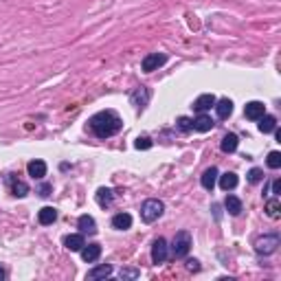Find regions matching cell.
Returning <instances> with one entry per match:
<instances>
[{"label":"cell","mask_w":281,"mask_h":281,"mask_svg":"<svg viewBox=\"0 0 281 281\" xmlns=\"http://www.w3.org/2000/svg\"><path fill=\"white\" fill-rule=\"evenodd\" d=\"M77 226H79L81 233H88V235H95L97 233V222H95L93 216H81L77 220Z\"/></svg>","instance_id":"obj_24"},{"label":"cell","mask_w":281,"mask_h":281,"mask_svg":"<svg viewBox=\"0 0 281 281\" xmlns=\"http://www.w3.org/2000/svg\"><path fill=\"white\" fill-rule=\"evenodd\" d=\"M216 112H218V119H222V121H226L228 116L233 114V101L228 99V97H222V99H218L216 101Z\"/></svg>","instance_id":"obj_12"},{"label":"cell","mask_w":281,"mask_h":281,"mask_svg":"<svg viewBox=\"0 0 281 281\" xmlns=\"http://www.w3.org/2000/svg\"><path fill=\"white\" fill-rule=\"evenodd\" d=\"M224 207H226V211L231 213L233 218H237L239 213L244 211V207H242V200H239L237 196H231V193H228V196H226V200H224Z\"/></svg>","instance_id":"obj_19"},{"label":"cell","mask_w":281,"mask_h":281,"mask_svg":"<svg viewBox=\"0 0 281 281\" xmlns=\"http://www.w3.org/2000/svg\"><path fill=\"white\" fill-rule=\"evenodd\" d=\"M270 193H273V196H279V193H281V180H279V178L273 182V187H270Z\"/></svg>","instance_id":"obj_33"},{"label":"cell","mask_w":281,"mask_h":281,"mask_svg":"<svg viewBox=\"0 0 281 281\" xmlns=\"http://www.w3.org/2000/svg\"><path fill=\"white\" fill-rule=\"evenodd\" d=\"M275 127H277V119L273 114H264L259 119V132L262 134H270V132H275Z\"/></svg>","instance_id":"obj_25"},{"label":"cell","mask_w":281,"mask_h":281,"mask_svg":"<svg viewBox=\"0 0 281 281\" xmlns=\"http://www.w3.org/2000/svg\"><path fill=\"white\" fill-rule=\"evenodd\" d=\"M169 259V246H167L165 237H156L152 244V262L154 264H165Z\"/></svg>","instance_id":"obj_6"},{"label":"cell","mask_w":281,"mask_h":281,"mask_svg":"<svg viewBox=\"0 0 281 281\" xmlns=\"http://www.w3.org/2000/svg\"><path fill=\"white\" fill-rule=\"evenodd\" d=\"M163 213H165V202L158 200V198H150V200H145L141 204V220L145 224L156 222Z\"/></svg>","instance_id":"obj_3"},{"label":"cell","mask_w":281,"mask_h":281,"mask_svg":"<svg viewBox=\"0 0 281 281\" xmlns=\"http://www.w3.org/2000/svg\"><path fill=\"white\" fill-rule=\"evenodd\" d=\"M88 127L93 130L97 139H110V136H114L123 127V121H121V116L114 110H101L90 116Z\"/></svg>","instance_id":"obj_1"},{"label":"cell","mask_w":281,"mask_h":281,"mask_svg":"<svg viewBox=\"0 0 281 281\" xmlns=\"http://www.w3.org/2000/svg\"><path fill=\"white\" fill-rule=\"evenodd\" d=\"M237 182H239V178H237V173H233V171H226L220 176V187H222V191H233V189L237 187Z\"/></svg>","instance_id":"obj_22"},{"label":"cell","mask_w":281,"mask_h":281,"mask_svg":"<svg viewBox=\"0 0 281 281\" xmlns=\"http://www.w3.org/2000/svg\"><path fill=\"white\" fill-rule=\"evenodd\" d=\"M264 114H266V106L262 101H248V104L244 106V116L250 121H259Z\"/></svg>","instance_id":"obj_8"},{"label":"cell","mask_w":281,"mask_h":281,"mask_svg":"<svg viewBox=\"0 0 281 281\" xmlns=\"http://www.w3.org/2000/svg\"><path fill=\"white\" fill-rule=\"evenodd\" d=\"M281 246V235L279 233H268L255 239V253L257 255H273Z\"/></svg>","instance_id":"obj_4"},{"label":"cell","mask_w":281,"mask_h":281,"mask_svg":"<svg viewBox=\"0 0 281 281\" xmlns=\"http://www.w3.org/2000/svg\"><path fill=\"white\" fill-rule=\"evenodd\" d=\"M216 101H218V99H216V95L207 93V95H200V97H198V99L193 101L191 108L196 110L198 114H202V112H209V110H211L213 106H216Z\"/></svg>","instance_id":"obj_9"},{"label":"cell","mask_w":281,"mask_h":281,"mask_svg":"<svg viewBox=\"0 0 281 281\" xmlns=\"http://www.w3.org/2000/svg\"><path fill=\"white\" fill-rule=\"evenodd\" d=\"M40 196H42V198L51 196V185H42V187H40Z\"/></svg>","instance_id":"obj_34"},{"label":"cell","mask_w":281,"mask_h":281,"mask_svg":"<svg viewBox=\"0 0 281 281\" xmlns=\"http://www.w3.org/2000/svg\"><path fill=\"white\" fill-rule=\"evenodd\" d=\"M167 64V55L165 53H150L143 57L141 62V68L145 70V73H154V70H158L161 66Z\"/></svg>","instance_id":"obj_7"},{"label":"cell","mask_w":281,"mask_h":281,"mask_svg":"<svg viewBox=\"0 0 281 281\" xmlns=\"http://www.w3.org/2000/svg\"><path fill=\"white\" fill-rule=\"evenodd\" d=\"M112 273H114V268H112L110 264H101V266H95V268H90V270H88V275H86V279H88V281L108 279Z\"/></svg>","instance_id":"obj_10"},{"label":"cell","mask_w":281,"mask_h":281,"mask_svg":"<svg viewBox=\"0 0 281 281\" xmlns=\"http://www.w3.org/2000/svg\"><path fill=\"white\" fill-rule=\"evenodd\" d=\"M119 277L123 279V281L125 279H139L141 277V270L139 268H121L119 270Z\"/></svg>","instance_id":"obj_29"},{"label":"cell","mask_w":281,"mask_h":281,"mask_svg":"<svg viewBox=\"0 0 281 281\" xmlns=\"http://www.w3.org/2000/svg\"><path fill=\"white\" fill-rule=\"evenodd\" d=\"M218 176H220V171H218V167H209L207 171L200 176V185L207 189V191H213V187H216V182H218Z\"/></svg>","instance_id":"obj_14"},{"label":"cell","mask_w":281,"mask_h":281,"mask_svg":"<svg viewBox=\"0 0 281 281\" xmlns=\"http://www.w3.org/2000/svg\"><path fill=\"white\" fill-rule=\"evenodd\" d=\"M191 246H193L191 233H189V231H178L176 235H173V239H171L169 253H171V257L182 259V257H187V255H189V250H191Z\"/></svg>","instance_id":"obj_2"},{"label":"cell","mask_w":281,"mask_h":281,"mask_svg":"<svg viewBox=\"0 0 281 281\" xmlns=\"http://www.w3.org/2000/svg\"><path fill=\"white\" fill-rule=\"evenodd\" d=\"M187 270L198 273V270H200V262H198V259H187Z\"/></svg>","instance_id":"obj_32"},{"label":"cell","mask_w":281,"mask_h":281,"mask_svg":"<svg viewBox=\"0 0 281 281\" xmlns=\"http://www.w3.org/2000/svg\"><path fill=\"white\" fill-rule=\"evenodd\" d=\"M55 220H57V211H55L53 207H44L38 211V222L42 224V226H49V224H53Z\"/></svg>","instance_id":"obj_20"},{"label":"cell","mask_w":281,"mask_h":281,"mask_svg":"<svg viewBox=\"0 0 281 281\" xmlns=\"http://www.w3.org/2000/svg\"><path fill=\"white\" fill-rule=\"evenodd\" d=\"M264 180V171L259 169V167H253V169L248 171V182H253V185H257V182Z\"/></svg>","instance_id":"obj_30"},{"label":"cell","mask_w":281,"mask_h":281,"mask_svg":"<svg viewBox=\"0 0 281 281\" xmlns=\"http://www.w3.org/2000/svg\"><path fill=\"white\" fill-rule=\"evenodd\" d=\"M213 119L207 114V112H202V114H198L196 119H193V130L196 132H209V130H213Z\"/></svg>","instance_id":"obj_16"},{"label":"cell","mask_w":281,"mask_h":281,"mask_svg":"<svg viewBox=\"0 0 281 281\" xmlns=\"http://www.w3.org/2000/svg\"><path fill=\"white\" fill-rule=\"evenodd\" d=\"M134 147H136V150H150L152 139H150V136H139V139L134 141Z\"/></svg>","instance_id":"obj_31"},{"label":"cell","mask_w":281,"mask_h":281,"mask_svg":"<svg viewBox=\"0 0 281 281\" xmlns=\"http://www.w3.org/2000/svg\"><path fill=\"white\" fill-rule=\"evenodd\" d=\"M95 200H97V204L99 207H110L112 202H114V191H112L110 187H101L99 191H97V196H95Z\"/></svg>","instance_id":"obj_17"},{"label":"cell","mask_w":281,"mask_h":281,"mask_svg":"<svg viewBox=\"0 0 281 281\" xmlns=\"http://www.w3.org/2000/svg\"><path fill=\"white\" fill-rule=\"evenodd\" d=\"M222 152L224 154H233L235 150L239 147V139H237V134H233V132H228V134H224V139H222Z\"/></svg>","instance_id":"obj_21"},{"label":"cell","mask_w":281,"mask_h":281,"mask_svg":"<svg viewBox=\"0 0 281 281\" xmlns=\"http://www.w3.org/2000/svg\"><path fill=\"white\" fill-rule=\"evenodd\" d=\"M4 277H7V273H4V268H2V266H0V281H2Z\"/></svg>","instance_id":"obj_35"},{"label":"cell","mask_w":281,"mask_h":281,"mask_svg":"<svg viewBox=\"0 0 281 281\" xmlns=\"http://www.w3.org/2000/svg\"><path fill=\"white\" fill-rule=\"evenodd\" d=\"M11 193L16 198L29 196V185H27V182H22V180H11Z\"/></svg>","instance_id":"obj_26"},{"label":"cell","mask_w":281,"mask_h":281,"mask_svg":"<svg viewBox=\"0 0 281 281\" xmlns=\"http://www.w3.org/2000/svg\"><path fill=\"white\" fill-rule=\"evenodd\" d=\"M264 211H266V216H268V218H273V220H279V218H281V200H279V196L270 198V200L266 202Z\"/></svg>","instance_id":"obj_18"},{"label":"cell","mask_w":281,"mask_h":281,"mask_svg":"<svg viewBox=\"0 0 281 281\" xmlns=\"http://www.w3.org/2000/svg\"><path fill=\"white\" fill-rule=\"evenodd\" d=\"M176 127L180 132H191L193 130V119H189V116H178V121H176Z\"/></svg>","instance_id":"obj_27"},{"label":"cell","mask_w":281,"mask_h":281,"mask_svg":"<svg viewBox=\"0 0 281 281\" xmlns=\"http://www.w3.org/2000/svg\"><path fill=\"white\" fill-rule=\"evenodd\" d=\"M79 253H81V259H84L86 264H95L97 259L101 257V244H88V246L84 244V248H81Z\"/></svg>","instance_id":"obj_13"},{"label":"cell","mask_w":281,"mask_h":281,"mask_svg":"<svg viewBox=\"0 0 281 281\" xmlns=\"http://www.w3.org/2000/svg\"><path fill=\"white\" fill-rule=\"evenodd\" d=\"M86 239H84V233H73V235H66L64 237V246L68 250H73V253H79L81 248H84Z\"/></svg>","instance_id":"obj_15"},{"label":"cell","mask_w":281,"mask_h":281,"mask_svg":"<svg viewBox=\"0 0 281 281\" xmlns=\"http://www.w3.org/2000/svg\"><path fill=\"white\" fill-rule=\"evenodd\" d=\"M266 165H268L270 169H279L281 167V154L279 152H270L268 158H266Z\"/></svg>","instance_id":"obj_28"},{"label":"cell","mask_w":281,"mask_h":281,"mask_svg":"<svg viewBox=\"0 0 281 281\" xmlns=\"http://www.w3.org/2000/svg\"><path fill=\"white\" fill-rule=\"evenodd\" d=\"M130 226H132L130 213H116V216L112 218V228H116V231H127Z\"/></svg>","instance_id":"obj_23"},{"label":"cell","mask_w":281,"mask_h":281,"mask_svg":"<svg viewBox=\"0 0 281 281\" xmlns=\"http://www.w3.org/2000/svg\"><path fill=\"white\" fill-rule=\"evenodd\" d=\"M150 97H152V93L147 86H136L130 93V104L134 106L136 110H145V106L150 104Z\"/></svg>","instance_id":"obj_5"},{"label":"cell","mask_w":281,"mask_h":281,"mask_svg":"<svg viewBox=\"0 0 281 281\" xmlns=\"http://www.w3.org/2000/svg\"><path fill=\"white\" fill-rule=\"evenodd\" d=\"M27 171L33 180H42V178L47 176V163H44L42 158H35V161H31L27 165Z\"/></svg>","instance_id":"obj_11"}]
</instances>
